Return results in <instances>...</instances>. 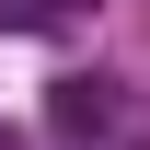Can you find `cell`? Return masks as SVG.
I'll use <instances>...</instances> for the list:
<instances>
[{
    "instance_id": "1",
    "label": "cell",
    "mask_w": 150,
    "mask_h": 150,
    "mask_svg": "<svg viewBox=\"0 0 150 150\" xmlns=\"http://www.w3.org/2000/svg\"><path fill=\"white\" fill-rule=\"evenodd\" d=\"M46 115H58V139H81V150H104V139H127V81H104V69H69Z\"/></svg>"
},
{
    "instance_id": "2",
    "label": "cell",
    "mask_w": 150,
    "mask_h": 150,
    "mask_svg": "<svg viewBox=\"0 0 150 150\" xmlns=\"http://www.w3.org/2000/svg\"><path fill=\"white\" fill-rule=\"evenodd\" d=\"M23 12H93V0H23Z\"/></svg>"
},
{
    "instance_id": "3",
    "label": "cell",
    "mask_w": 150,
    "mask_h": 150,
    "mask_svg": "<svg viewBox=\"0 0 150 150\" xmlns=\"http://www.w3.org/2000/svg\"><path fill=\"white\" fill-rule=\"evenodd\" d=\"M0 150H12V127H0Z\"/></svg>"
}]
</instances>
